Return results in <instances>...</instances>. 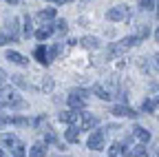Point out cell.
Listing matches in <instances>:
<instances>
[{"label":"cell","instance_id":"obj_1","mask_svg":"<svg viewBox=\"0 0 159 157\" xmlns=\"http://www.w3.org/2000/svg\"><path fill=\"white\" fill-rule=\"evenodd\" d=\"M135 44H139V38L137 35H126V38H122L119 42H113L111 47H108V55L113 58V55H122V53H126L130 47H135Z\"/></svg>","mask_w":159,"mask_h":157},{"label":"cell","instance_id":"obj_2","mask_svg":"<svg viewBox=\"0 0 159 157\" xmlns=\"http://www.w3.org/2000/svg\"><path fill=\"white\" fill-rule=\"evenodd\" d=\"M86 97H89V93H86L84 89H75V91H71L69 97H66V102H69L71 111H82V109L86 106Z\"/></svg>","mask_w":159,"mask_h":157},{"label":"cell","instance_id":"obj_3","mask_svg":"<svg viewBox=\"0 0 159 157\" xmlns=\"http://www.w3.org/2000/svg\"><path fill=\"white\" fill-rule=\"evenodd\" d=\"M128 18H130V9L126 5H117L106 11V20H111V22H126Z\"/></svg>","mask_w":159,"mask_h":157},{"label":"cell","instance_id":"obj_4","mask_svg":"<svg viewBox=\"0 0 159 157\" xmlns=\"http://www.w3.org/2000/svg\"><path fill=\"white\" fill-rule=\"evenodd\" d=\"M95 126H97V117L93 113H86V111L80 113V131H91Z\"/></svg>","mask_w":159,"mask_h":157},{"label":"cell","instance_id":"obj_5","mask_svg":"<svg viewBox=\"0 0 159 157\" xmlns=\"http://www.w3.org/2000/svg\"><path fill=\"white\" fill-rule=\"evenodd\" d=\"M86 146H89L91 150H102V148H104V133H102V131H97V133H93V135L89 137V142H86Z\"/></svg>","mask_w":159,"mask_h":157},{"label":"cell","instance_id":"obj_6","mask_svg":"<svg viewBox=\"0 0 159 157\" xmlns=\"http://www.w3.org/2000/svg\"><path fill=\"white\" fill-rule=\"evenodd\" d=\"M80 113H82V111H62L57 117H60V122L75 126V124H80Z\"/></svg>","mask_w":159,"mask_h":157},{"label":"cell","instance_id":"obj_7","mask_svg":"<svg viewBox=\"0 0 159 157\" xmlns=\"http://www.w3.org/2000/svg\"><path fill=\"white\" fill-rule=\"evenodd\" d=\"M111 113H113L115 117H137V113H135L130 106H126V104H115V106L111 109Z\"/></svg>","mask_w":159,"mask_h":157},{"label":"cell","instance_id":"obj_8","mask_svg":"<svg viewBox=\"0 0 159 157\" xmlns=\"http://www.w3.org/2000/svg\"><path fill=\"white\" fill-rule=\"evenodd\" d=\"M7 31H9V40L18 42L20 40V33H18V18H9L7 20Z\"/></svg>","mask_w":159,"mask_h":157},{"label":"cell","instance_id":"obj_9","mask_svg":"<svg viewBox=\"0 0 159 157\" xmlns=\"http://www.w3.org/2000/svg\"><path fill=\"white\" fill-rule=\"evenodd\" d=\"M33 55H35V60H38L40 64H44V67H49V64H51V60H49V51H47L42 44H40V47H35Z\"/></svg>","mask_w":159,"mask_h":157},{"label":"cell","instance_id":"obj_10","mask_svg":"<svg viewBox=\"0 0 159 157\" xmlns=\"http://www.w3.org/2000/svg\"><path fill=\"white\" fill-rule=\"evenodd\" d=\"M0 140H2V144H7L11 150H16L18 146H22V142H20L16 135H11V133H2V135H0Z\"/></svg>","mask_w":159,"mask_h":157},{"label":"cell","instance_id":"obj_11","mask_svg":"<svg viewBox=\"0 0 159 157\" xmlns=\"http://www.w3.org/2000/svg\"><path fill=\"white\" fill-rule=\"evenodd\" d=\"M133 135L139 140V144H146V142H150V131H146L144 126H133Z\"/></svg>","mask_w":159,"mask_h":157},{"label":"cell","instance_id":"obj_12","mask_svg":"<svg viewBox=\"0 0 159 157\" xmlns=\"http://www.w3.org/2000/svg\"><path fill=\"white\" fill-rule=\"evenodd\" d=\"M7 60H11L13 64H20V67H27V58L22 53H18V51H7Z\"/></svg>","mask_w":159,"mask_h":157},{"label":"cell","instance_id":"obj_13","mask_svg":"<svg viewBox=\"0 0 159 157\" xmlns=\"http://www.w3.org/2000/svg\"><path fill=\"white\" fill-rule=\"evenodd\" d=\"M64 137H66L69 144H77V142H80V128H77V126H69V128L64 131Z\"/></svg>","mask_w":159,"mask_h":157},{"label":"cell","instance_id":"obj_14","mask_svg":"<svg viewBox=\"0 0 159 157\" xmlns=\"http://www.w3.org/2000/svg\"><path fill=\"white\" fill-rule=\"evenodd\" d=\"M146 146L144 144H135V146H130V148H126V155L128 157H146Z\"/></svg>","mask_w":159,"mask_h":157},{"label":"cell","instance_id":"obj_15","mask_svg":"<svg viewBox=\"0 0 159 157\" xmlns=\"http://www.w3.org/2000/svg\"><path fill=\"white\" fill-rule=\"evenodd\" d=\"M53 31H55V29H53V25H44V27H40V29H38L33 35L38 38V40H47V38H49Z\"/></svg>","mask_w":159,"mask_h":157},{"label":"cell","instance_id":"obj_16","mask_svg":"<svg viewBox=\"0 0 159 157\" xmlns=\"http://www.w3.org/2000/svg\"><path fill=\"white\" fill-rule=\"evenodd\" d=\"M108 155H111V157H128L124 144H113V146L108 148Z\"/></svg>","mask_w":159,"mask_h":157},{"label":"cell","instance_id":"obj_17","mask_svg":"<svg viewBox=\"0 0 159 157\" xmlns=\"http://www.w3.org/2000/svg\"><path fill=\"white\" fill-rule=\"evenodd\" d=\"M80 44H82L84 49H97V47H99L97 38H93V35H84L82 40H80Z\"/></svg>","mask_w":159,"mask_h":157},{"label":"cell","instance_id":"obj_18","mask_svg":"<svg viewBox=\"0 0 159 157\" xmlns=\"http://www.w3.org/2000/svg\"><path fill=\"white\" fill-rule=\"evenodd\" d=\"M93 93L99 97V100H111V97H113V93H111V91H106L104 86H99V84H95V86H93Z\"/></svg>","mask_w":159,"mask_h":157},{"label":"cell","instance_id":"obj_19","mask_svg":"<svg viewBox=\"0 0 159 157\" xmlns=\"http://www.w3.org/2000/svg\"><path fill=\"white\" fill-rule=\"evenodd\" d=\"M44 155H47V148L42 144H33L29 148V157H44Z\"/></svg>","mask_w":159,"mask_h":157},{"label":"cell","instance_id":"obj_20","mask_svg":"<svg viewBox=\"0 0 159 157\" xmlns=\"http://www.w3.org/2000/svg\"><path fill=\"white\" fill-rule=\"evenodd\" d=\"M38 18H40V20H53V18H55V9H53V7L42 9V11L38 13Z\"/></svg>","mask_w":159,"mask_h":157},{"label":"cell","instance_id":"obj_21","mask_svg":"<svg viewBox=\"0 0 159 157\" xmlns=\"http://www.w3.org/2000/svg\"><path fill=\"white\" fill-rule=\"evenodd\" d=\"M11 80H13V84L20 86V89H29V82L25 80V75H11Z\"/></svg>","mask_w":159,"mask_h":157},{"label":"cell","instance_id":"obj_22","mask_svg":"<svg viewBox=\"0 0 159 157\" xmlns=\"http://www.w3.org/2000/svg\"><path fill=\"white\" fill-rule=\"evenodd\" d=\"M157 106H159V100H146V102L142 104V109H144L146 113H152Z\"/></svg>","mask_w":159,"mask_h":157},{"label":"cell","instance_id":"obj_23","mask_svg":"<svg viewBox=\"0 0 159 157\" xmlns=\"http://www.w3.org/2000/svg\"><path fill=\"white\" fill-rule=\"evenodd\" d=\"M22 31H25V35H27V38H29V35H33V25H31V18H29V16H25Z\"/></svg>","mask_w":159,"mask_h":157},{"label":"cell","instance_id":"obj_24","mask_svg":"<svg viewBox=\"0 0 159 157\" xmlns=\"http://www.w3.org/2000/svg\"><path fill=\"white\" fill-rule=\"evenodd\" d=\"M60 51H62V42H57V44H53V47L49 49V60H55V58L60 55Z\"/></svg>","mask_w":159,"mask_h":157},{"label":"cell","instance_id":"obj_25","mask_svg":"<svg viewBox=\"0 0 159 157\" xmlns=\"http://www.w3.org/2000/svg\"><path fill=\"white\" fill-rule=\"evenodd\" d=\"M139 67H142L146 73H152V71H155V64H152V62L148 64V62H146V58H139Z\"/></svg>","mask_w":159,"mask_h":157},{"label":"cell","instance_id":"obj_26","mask_svg":"<svg viewBox=\"0 0 159 157\" xmlns=\"http://www.w3.org/2000/svg\"><path fill=\"white\" fill-rule=\"evenodd\" d=\"M139 7L144 11H152L155 9V0H139Z\"/></svg>","mask_w":159,"mask_h":157},{"label":"cell","instance_id":"obj_27","mask_svg":"<svg viewBox=\"0 0 159 157\" xmlns=\"http://www.w3.org/2000/svg\"><path fill=\"white\" fill-rule=\"evenodd\" d=\"M42 91H47V93L53 91V77H44L42 80Z\"/></svg>","mask_w":159,"mask_h":157},{"label":"cell","instance_id":"obj_28","mask_svg":"<svg viewBox=\"0 0 159 157\" xmlns=\"http://www.w3.org/2000/svg\"><path fill=\"white\" fill-rule=\"evenodd\" d=\"M53 29H57L60 33H66V29H69V25H66V20H57V22L53 25Z\"/></svg>","mask_w":159,"mask_h":157},{"label":"cell","instance_id":"obj_29","mask_svg":"<svg viewBox=\"0 0 159 157\" xmlns=\"http://www.w3.org/2000/svg\"><path fill=\"white\" fill-rule=\"evenodd\" d=\"M11 124H16V126H27L29 120H27V117H11Z\"/></svg>","mask_w":159,"mask_h":157},{"label":"cell","instance_id":"obj_30","mask_svg":"<svg viewBox=\"0 0 159 157\" xmlns=\"http://www.w3.org/2000/svg\"><path fill=\"white\" fill-rule=\"evenodd\" d=\"M44 142H51V144H53V142H57V137H55V133H53L51 128H47V135H44Z\"/></svg>","mask_w":159,"mask_h":157},{"label":"cell","instance_id":"obj_31","mask_svg":"<svg viewBox=\"0 0 159 157\" xmlns=\"http://www.w3.org/2000/svg\"><path fill=\"white\" fill-rule=\"evenodd\" d=\"M13 157H27V148H25V144H22V146H18V148L13 150Z\"/></svg>","mask_w":159,"mask_h":157},{"label":"cell","instance_id":"obj_32","mask_svg":"<svg viewBox=\"0 0 159 157\" xmlns=\"http://www.w3.org/2000/svg\"><path fill=\"white\" fill-rule=\"evenodd\" d=\"M44 122H47V117H44V115H38L35 120H33V126H35V128H40V126H42Z\"/></svg>","mask_w":159,"mask_h":157},{"label":"cell","instance_id":"obj_33","mask_svg":"<svg viewBox=\"0 0 159 157\" xmlns=\"http://www.w3.org/2000/svg\"><path fill=\"white\" fill-rule=\"evenodd\" d=\"M5 80H7V73H5V69H0V86L5 84Z\"/></svg>","mask_w":159,"mask_h":157},{"label":"cell","instance_id":"obj_34","mask_svg":"<svg viewBox=\"0 0 159 157\" xmlns=\"http://www.w3.org/2000/svg\"><path fill=\"white\" fill-rule=\"evenodd\" d=\"M146 157H159V146H157V148H152V150H150V155L146 153Z\"/></svg>","mask_w":159,"mask_h":157},{"label":"cell","instance_id":"obj_35","mask_svg":"<svg viewBox=\"0 0 159 157\" xmlns=\"http://www.w3.org/2000/svg\"><path fill=\"white\" fill-rule=\"evenodd\" d=\"M47 2H53V5H66V2H71V0H47Z\"/></svg>","mask_w":159,"mask_h":157},{"label":"cell","instance_id":"obj_36","mask_svg":"<svg viewBox=\"0 0 159 157\" xmlns=\"http://www.w3.org/2000/svg\"><path fill=\"white\" fill-rule=\"evenodd\" d=\"M2 44H7V38H5V33H0V47Z\"/></svg>","mask_w":159,"mask_h":157},{"label":"cell","instance_id":"obj_37","mask_svg":"<svg viewBox=\"0 0 159 157\" xmlns=\"http://www.w3.org/2000/svg\"><path fill=\"white\" fill-rule=\"evenodd\" d=\"M155 7H157V9H155V13H157V18H159V0H155Z\"/></svg>","mask_w":159,"mask_h":157},{"label":"cell","instance_id":"obj_38","mask_svg":"<svg viewBox=\"0 0 159 157\" xmlns=\"http://www.w3.org/2000/svg\"><path fill=\"white\" fill-rule=\"evenodd\" d=\"M7 2H9V5H20L22 0H7Z\"/></svg>","mask_w":159,"mask_h":157},{"label":"cell","instance_id":"obj_39","mask_svg":"<svg viewBox=\"0 0 159 157\" xmlns=\"http://www.w3.org/2000/svg\"><path fill=\"white\" fill-rule=\"evenodd\" d=\"M155 40H157V42H159V27H157V29H155Z\"/></svg>","mask_w":159,"mask_h":157},{"label":"cell","instance_id":"obj_40","mask_svg":"<svg viewBox=\"0 0 159 157\" xmlns=\"http://www.w3.org/2000/svg\"><path fill=\"white\" fill-rule=\"evenodd\" d=\"M155 62H157V67H159V53H157V55H155Z\"/></svg>","mask_w":159,"mask_h":157},{"label":"cell","instance_id":"obj_41","mask_svg":"<svg viewBox=\"0 0 159 157\" xmlns=\"http://www.w3.org/2000/svg\"><path fill=\"white\" fill-rule=\"evenodd\" d=\"M0 157H7V155H5V150H2V148H0Z\"/></svg>","mask_w":159,"mask_h":157}]
</instances>
